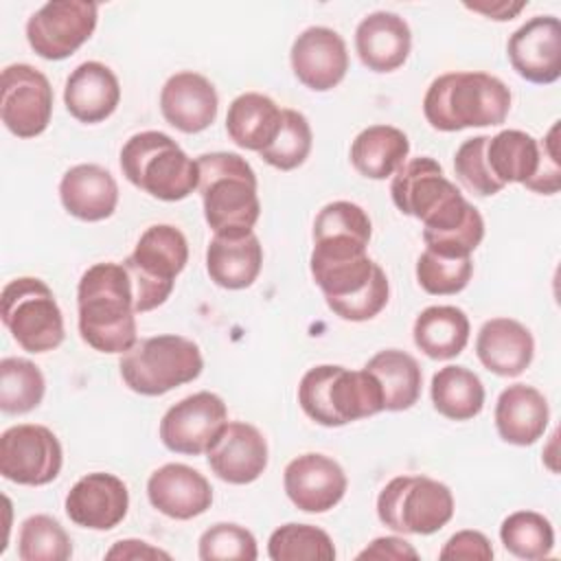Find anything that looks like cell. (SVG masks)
I'll return each mask as SVG.
<instances>
[{
  "mask_svg": "<svg viewBox=\"0 0 561 561\" xmlns=\"http://www.w3.org/2000/svg\"><path fill=\"white\" fill-rule=\"evenodd\" d=\"M390 195L403 215L423 224V241L432 252L471 256L484 239L480 210L465 199L430 156L403 162L392 175Z\"/></svg>",
  "mask_w": 561,
  "mask_h": 561,
  "instance_id": "6da1fadb",
  "label": "cell"
},
{
  "mask_svg": "<svg viewBox=\"0 0 561 561\" xmlns=\"http://www.w3.org/2000/svg\"><path fill=\"white\" fill-rule=\"evenodd\" d=\"M79 335L99 353H127L138 342L131 278L123 263H94L77 285Z\"/></svg>",
  "mask_w": 561,
  "mask_h": 561,
  "instance_id": "7a4b0ae2",
  "label": "cell"
},
{
  "mask_svg": "<svg viewBox=\"0 0 561 561\" xmlns=\"http://www.w3.org/2000/svg\"><path fill=\"white\" fill-rule=\"evenodd\" d=\"M511 110V90L489 72L456 70L436 77L425 96L423 114L438 131L502 125Z\"/></svg>",
  "mask_w": 561,
  "mask_h": 561,
  "instance_id": "3957f363",
  "label": "cell"
},
{
  "mask_svg": "<svg viewBox=\"0 0 561 561\" xmlns=\"http://www.w3.org/2000/svg\"><path fill=\"white\" fill-rule=\"evenodd\" d=\"M199 195L206 224L215 234L252 232L261 215L256 173L232 151H210L197 158Z\"/></svg>",
  "mask_w": 561,
  "mask_h": 561,
  "instance_id": "277c9868",
  "label": "cell"
},
{
  "mask_svg": "<svg viewBox=\"0 0 561 561\" xmlns=\"http://www.w3.org/2000/svg\"><path fill=\"white\" fill-rule=\"evenodd\" d=\"M298 403L311 421L324 427H342L381 412L383 394L379 381L366 368L351 370L337 364H320L302 375Z\"/></svg>",
  "mask_w": 561,
  "mask_h": 561,
  "instance_id": "5b68a950",
  "label": "cell"
},
{
  "mask_svg": "<svg viewBox=\"0 0 561 561\" xmlns=\"http://www.w3.org/2000/svg\"><path fill=\"white\" fill-rule=\"evenodd\" d=\"M123 175L140 191L162 202H180L199 184L197 160L164 131L134 134L121 149Z\"/></svg>",
  "mask_w": 561,
  "mask_h": 561,
  "instance_id": "8992f818",
  "label": "cell"
},
{
  "mask_svg": "<svg viewBox=\"0 0 561 561\" xmlns=\"http://www.w3.org/2000/svg\"><path fill=\"white\" fill-rule=\"evenodd\" d=\"M118 368L129 390L145 397H158L197 379L204 359L193 340L164 333L136 342L123 353Z\"/></svg>",
  "mask_w": 561,
  "mask_h": 561,
  "instance_id": "52a82bcc",
  "label": "cell"
},
{
  "mask_svg": "<svg viewBox=\"0 0 561 561\" xmlns=\"http://www.w3.org/2000/svg\"><path fill=\"white\" fill-rule=\"evenodd\" d=\"M186 261L188 243L175 226L156 224L140 234L134 252L123 261L131 278L136 313L151 311L167 302Z\"/></svg>",
  "mask_w": 561,
  "mask_h": 561,
  "instance_id": "ba28073f",
  "label": "cell"
},
{
  "mask_svg": "<svg viewBox=\"0 0 561 561\" xmlns=\"http://www.w3.org/2000/svg\"><path fill=\"white\" fill-rule=\"evenodd\" d=\"M2 322L28 353H48L64 337V313L53 289L35 276H20L2 287Z\"/></svg>",
  "mask_w": 561,
  "mask_h": 561,
  "instance_id": "9c48e42d",
  "label": "cell"
},
{
  "mask_svg": "<svg viewBox=\"0 0 561 561\" xmlns=\"http://www.w3.org/2000/svg\"><path fill=\"white\" fill-rule=\"evenodd\" d=\"M377 517L403 535H432L454 517V495L434 478L397 476L377 497Z\"/></svg>",
  "mask_w": 561,
  "mask_h": 561,
  "instance_id": "30bf717a",
  "label": "cell"
},
{
  "mask_svg": "<svg viewBox=\"0 0 561 561\" xmlns=\"http://www.w3.org/2000/svg\"><path fill=\"white\" fill-rule=\"evenodd\" d=\"M309 267L329 309L342 320L364 322L375 318L388 305V276L368 254Z\"/></svg>",
  "mask_w": 561,
  "mask_h": 561,
  "instance_id": "8fae6325",
  "label": "cell"
},
{
  "mask_svg": "<svg viewBox=\"0 0 561 561\" xmlns=\"http://www.w3.org/2000/svg\"><path fill=\"white\" fill-rule=\"evenodd\" d=\"M99 20V7L88 0H50L26 22V39L35 55L59 61L83 46Z\"/></svg>",
  "mask_w": 561,
  "mask_h": 561,
  "instance_id": "7c38bea8",
  "label": "cell"
},
{
  "mask_svg": "<svg viewBox=\"0 0 561 561\" xmlns=\"http://www.w3.org/2000/svg\"><path fill=\"white\" fill-rule=\"evenodd\" d=\"M64 465L59 438L46 425L22 423L2 432L0 436V473L2 478L42 486L53 482Z\"/></svg>",
  "mask_w": 561,
  "mask_h": 561,
  "instance_id": "4fadbf2b",
  "label": "cell"
},
{
  "mask_svg": "<svg viewBox=\"0 0 561 561\" xmlns=\"http://www.w3.org/2000/svg\"><path fill=\"white\" fill-rule=\"evenodd\" d=\"M0 116L13 136H39L53 116V88L48 77L31 64L7 66L0 79Z\"/></svg>",
  "mask_w": 561,
  "mask_h": 561,
  "instance_id": "5bb4252c",
  "label": "cell"
},
{
  "mask_svg": "<svg viewBox=\"0 0 561 561\" xmlns=\"http://www.w3.org/2000/svg\"><path fill=\"white\" fill-rule=\"evenodd\" d=\"M226 423L228 410L224 399L202 390L184 397L164 412L160 421V440L169 451L199 456L208 451Z\"/></svg>",
  "mask_w": 561,
  "mask_h": 561,
  "instance_id": "9a60e30c",
  "label": "cell"
},
{
  "mask_svg": "<svg viewBox=\"0 0 561 561\" xmlns=\"http://www.w3.org/2000/svg\"><path fill=\"white\" fill-rule=\"evenodd\" d=\"M370 234L373 224L362 206L346 199L331 202L316 215L309 265L342 263L368 254Z\"/></svg>",
  "mask_w": 561,
  "mask_h": 561,
  "instance_id": "2e32d148",
  "label": "cell"
},
{
  "mask_svg": "<svg viewBox=\"0 0 561 561\" xmlns=\"http://www.w3.org/2000/svg\"><path fill=\"white\" fill-rule=\"evenodd\" d=\"M513 70L530 83H554L561 77V22L554 15H535L506 44Z\"/></svg>",
  "mask_w": 561,
  "mask_h": 561,
  "instance_id": "e0dca14e",
  "label": "cell"
},
{
  "mask_svg": "<svg viewBox=\"0 0 561 561\" xmlns=\"http://www.w3.org/2000/svg\"><path fill=\"white\" fill-rule=\"evenodd\" d=\"M289 59L296 79L316 92L335 88L348 70L346 42L329 26L305 28L294 39Z\"/></svg>",
  "mask_w": 561,
  "mask_h": 561,
  "instance_id": "ac0fdd59",
  "label": "cell"
},
{
  "mask_svg": "<svg viewBox=\"0 0 561 561\" xmlns=\"http://www.w3.org/2000/svg\"><path fill=\"white\" fill-rule=\"evenodd\" d=\"M283 486L291 504L305 513H327L346 493L344 469L324 454H302L283 473Z\"/></svg>",
  "mask_w": 561,
  "mask_h": 561,
  "instance_id": "d6986e66",
  "label": "cell"
},
{
  "mask_svg": "<svg viewBox=\"0 0 561 561\" xmlns=\"http://www.w3.org/2000/svg\"><path fill=\"white\" fill-rule=\"evenodd\" d=\"M64 508L70 522L81 528L112 530L127 515L129 491L118 476L94 471L72 484Z\"/></svg>",
  "mask_w": 561,
  "mask_h": 561,
  "instance_id": "ffe728a7",
  "label": "cell"
},
{
  "mask_svg": "<svg viewBox=\"0 0 561 561\" xmlns=\"http://www.w3.org/2000/svg\"><path fill=\"white\" fill-rule=\"evenodd\" d=\"M213 473L228 484H250L267 467L263 434L243 421H228L206 451Z\"/></svg>",
  "mask_w": 561,
  "mask_h": 561,
  "instance_id": "44dd1931",
  "label": "cell"
},
{
  "mask_svg": "<svg viewBox=\"0 0 561 561\" xmlns=\"http://www.w3.org/2000/svg\"><path fill=\"white\" fill-rule=\"evenodd\" d=\"M147 497L153 508L171 519H193L210 508L213 486L197 469L167 462L149 476Z\"/></svg>",
  "mask_w": 561,
  "mask_h": 561,
  "instance_id": "7402d4cb",
  "label": "cell"
},
{
  "mask_svg": "<svg viewBox=\"0 0 561 561\" xmlns=\"http://www.w3.org/2000/svg\"><path fill=\"white\" fill-rule=\"evenodd\" d=\"M219 96L199 72L182 70L167 79L160 92V110L169 125L184 134L204 131L217 118Z\"/></svg>",
  "mask_w": 561,
  "mask_h": 561,
  "instance_id": "603a6c76",
  "label": "cell"
},
{
  "mask_svg": "<svg viewBox=\"0 0 561 561\" xmlns=\"http://www.w3.org/2000/svg\"><path fill=\"white\" fill-rule=\"evenodd\" d=\"M412 48L408 22L392 11H375L355 28V50L362 64L373 72H392L401 68Z\"/></svg>",
  "mask_w": 561,
  "mask_h": 561,
  "instance_id": "cb8c5ba5",
  "label": "cell"
},
{
  "mask_svg": "<svg viewBox=\"0 0 561 561\" xmlns=\"http://www.w3.org/2000/svg\"><path fill=\"white\" fill-rule=\"evenodd\" d=\"M476 355L486 370L500 377H517L533 362L535 340L522 322L491 318L478 331Z\"/></svg>",
  "mask_w": 561,
  "mask_h": 561,
  "instance_id": "d4e9b609",
  "label": "cell"
},
{
  "mask_svg": "<svg viewBox=\"0 0 561 561\" xmlns=\"http://www.w3.org/2000/svg\"><path fill=\"white\" fill-rule=\"evenodd\" d=\"M59 199L72 217L81 221H101L116 210L118 184L101 164H75L61 175Z\"/></svg>",
  "mask_w": 561,
  "mask_h": 561,
  "instance_id": "484cf974",
  "label": "cell"
},
{
  "mask_svg": "<svg viewBox=\"0 0 561 561\" xmlns=\"http://www.w3.org/2000/svg\"><path fill=\"white\" fill-rule=\"evenodd\" d=\"M121 101L116 75L101 61L79 64L66 79V110L81 123H101L114 114Z\"/></svg>",
  "mask_w": 561,
  "mask_h": 561,
  "instance_id": "4316f807",
  "label": "cell"
},
{
  "mask_svg": "<svg viewBox=\"0 0 561 561\" xmlns=\"http://www.w3.org/2000/svg\"><path fill=\"white\" fill-rule=\"evenodd\" d=\"M550 408L546 397L526 383L504 388L495 403V427L502 440L511 445H533L548 427Z\"/></svg>",
  "mask_w": 561,
  "mask_h": 561,
  "instance_id": "83f0119b",
  "label": "cell"
},
{
  "mask_svg": "<svg viewBox=\"0 0 561 561\" xmlns=\"http://www.w3.org/2000/svg\"><path fill=\"white\" fill-rule=\"evenodd\" d=\"M263 265V248L254 232L215 234L206 248V272L224 289L250 287Z\"/></svg>",
  "mask_w": 561,
  "mask_h": 561,
  "instance_id": "f1b7e54d",
  "label": "cell"
},
{
  "mask_svg": "<svg viewBox=\"0 0 561 561\" xmlns=\"http://www.w3.org/2000/svg\"><path fill=\"white\" fill-rule=\"evenodd\" d=\"M283 123V110L261 92H243L228 105L226 131L234 145L248 151L270 147Z\"/></svg>",
  "mask_w": 561,
  "mask_h": 561,
  "instance_id": "f546056e",
  "label": "cell"
},
{
  "mask_svg": "<svg viewBox=\"0 0 561 561\" xmlns=\"http://www.w3.org/2000/svg\"><path fill=\"white\" fill-rule=\"evenodd\" d=\"M410 153L408 136L392 125H370L351 145L355 171L368 180H386L397 173Z\"/></svg>",
  "mask_w": 561,
  "mask_h": 561,
  "instance_id": "4dcf8cb0",
  "label": "cell"
},
{
  "mask_svg": "<svg viewBox=\"0 0 561 561\" xmlns=\"http://www.w3.org/2000/svg\"><path fill=\"white\" fill-rule=\"evenodd\" d=\"M469 318L454 305H432L423 309L412 327L414 344L432 359H451L469 342Z\"/></svg>",
  "mask_w": 561,
  "mask_h": 561,
  "instance_id": "1f68e13d",
  "label": "cell"
},
{
  "mask_svg": "<svg viewBox=\"0 0 561 561\" xmlns=\"http://www.w3.org/2000/svg\"><path fill=\"white\" fill-rule=\"evenodd\" d=\"M364 368L379 381L383 410L401 412L419 401L423 375L419 362L410 353L386 348L375 353Z\"/></svg>",
  "mask_w": 561,
  "mask_h": 561,
  "instance_id": "d6a6232c",
  "label": "cell"
},
{
  "mask_svg": "<svg viewBox=\"0 0 561 561\" xmlns=\"http://www.w3.org/2000/svg\"><path fill=\"white\" fill-rule=\"evenodd\" d=\"M484 156L497 184H526L539 167V140L522 129H502L486 138Z\"/></svg>",
  "mask_w": 561,
  "mask_h": 561,
  "instance_id": "836d02e7",
  "label": "cell"
},
{
  "mask_svg": "<svg viewBox=\"0 0 561 561\" xmlns=\"http://www.w3.org/2000/svg\"><path fill=\"white\" fill-rule=\"evenodd\" d=\"M430 394L436 412L451 421H469L484 405V386L467 366L449 364L438 368L432 377Z\"/></svg>",
  "mask_w": 561,
  "mask_h": 561,
  "instance_id": "e575fe53",
  "label": "cell"
},
{
  "mask_svg": "<svg viewBox=\"0 0 561 561\" xmlns=\"http://www.w3.org/2000/svg\"><path fill=\"white\" fill-rule=\"evenodd\" d=\"M46 381L42 370L24 357H4L0 362V410L7 414H26L44 399Z\"/></svg>",
  "mask_w": 561,
  "mask_h": 561,
  "instance_id": "d590c367",
  "label": "cell"
},
{
  "mask_svg": "<svg viewBox=\"0 0 561 561\" xmlns=\"http://www.w3.org/2000/svg\"><path fill=\"white\" fill-rule=\"evenodd\" d=\"M504 548L526 561L546 559L554 548L552 524L535 511H515L500 526Z\"/></svg>",
  "mask_w": 561,
  "mask_h": 561,
  "instance_id": "8d00e7d4",
  "label": "cell"
},
{
  "mask_svg": "<svg viewBox=\"0 0 561 561\" xmlns=\"http://www.w3.org/2000/svg\"><path fill=\"white\" fill-rule=\"evenodd\" d=\"M267 554L272 561H333L331 537L311 524H285L270 535Z\"/></svg>",
  "mask_w": 561,
  "mask_h": 561,
  "instance_id": "74e56055",
  "label": "cell"
},
{
  "mask_svg": "<svg viewBox=\"0 0 561 561\" xmlns=\"http://www.w3.org/2000/svg\"><path fill=\"white\" fill-rule=\"evenodd\" d=\"M18 557L22 561H66L72 557V541L55 517L31 515L20 526Z\"/></svg>",
  "mask_w": 561,
  "mask_h": 561,
  "instance_id": "f35d334b",
  "label": "cell"
},
{
  "mask_svg": "<svg viewBox=\"0 0 561 561\" xmlns=\"http://www.w3.org/2000/svg\"><path fill=\"white\" fill-rule=\"evenodd\" d=\"M311 140L313 134L305 114L287 107L283 110V123L276 140L263 151H259V156L274 169L291 171L307 160L311 151Z\"/></svg>",
  "mask_w": 561,
  "mask_h": 561,
  "instance_id": "ab89813d",
  "label": "cell"
},
{
  "mask_svg": "<svg viewBox=\"0 0 561 561\" xmlns=\"http://www.w3.org/2000/svg\"><path fill=\"white\" fill-rule=\"evenodd\" d=\"M473 274L471 256H443L425 250L416 261V280L432 296L462 291Z\"/></svg>",
  "mask_w": 561,
  "mask_h": 561,
  "instance_id": "60d3db41",
  "label": "cell"
},
{
  "mask_svg": "<svg viewBox=\"0 0 561 561\" xmlns=\"http://www.w3.org/2000/svg\"><path fill=\"white\" fill-rule=\"evenodd\" d=\"M259 557L254 535L239 524H215L199 537V559L202 561H254Z\"/></svg>",
  "mask_w": 561,
  "mask_h": 561,
  "instance_id": "b9f144b4",
  "label": "cell"
},
{
  "mask_svg": "<svg viewBox=\"0 0 561 561\" xmlns=\"http://www.w3.org/2000/svg\"><path fill=\"white\" fill-rule=\"evenodd\" d=\"M489 136L467 138L454 153V171L458 182L478 197H489L500 193L504 186L497 184L489 171L484 147Z\"/></svg>",
  "mask_w": 561,
  "mask_h": 561,
  "instance_id": "7bdbcfd3",
  "label": "cell"
},
{
  "mask_svg": "<svg viewBox=\"0 0 561 561\" xmlns=\"http://www.w3.org/2000/svg\"><path fill=\"white\" fill-rule=\"evenodd\" d=\"M559 123L550 127L546 138L539 140V167L530 182L524 186L539 195H554L561 188V162H559Z\"/></svg>",
  "mask_w": 561,
  "mask_h": 561,
  "instance_id": "ee69618b",
  "label": "cell"
},
{
  "mask_svg": "<svg viewBox=\"0 0 561 561\" xmlns=\"http://www.w3.org/2000/svg\"><path fill=\"white\" fill-rule=\"evenodd\" d=\"M440 559H467V561H491L493 548L491 541L480 530H460L447 539Z\"/></svg>",
  "mask_w": 561,
  "mask_h": 561,
  "instance_id": "f6af8a7d",
  "label": "cell"
},
{
  "mask_svg": "<svg viewBox=\"0 0 561 561\" xmlns=\"http://www.w3.org/2000/svg\"><path fill=\"white\" fill-rule=\"evenodd\" d=\"M357 559H419V552L412 543H408L401 537H377L370 541L368 548H364Z\"/></svg>",
  "mask_w": 561,
  "mask_h": 561,
  "instance_id": "bcb514c9",
  "label": "cell"
},
{
  "mask_svg": "<svg viewBox=\"0 0 561 561\" xmlns=\"http://www.w3.org/2000/svg\"><path fill=\"white\" fill-rule=\"evenodd\" d=\"M105 559H171L169 552L160 550V548H153L151 543L147 541H140V539H121L116 541L107 552H105Z\"/></svg>",
  "mask_w": 561,
  "mask_h": 561,
  "instance_id": "7dc6e473",
  "label": "cell"
},
{
  "mask_svg": "<svg viewBox=\"0 0 561 561\" xmlns=\"http://www.w3.org/2000/svg\"><path fill=\"white\" fill-rule=\"evenodd\" d=\"M467 9H471V11H478V13H484L486 18H491V20H500V22H504V20H513L524 7H526V2H506V0H497V2H491V4H465Z\"/></svg>",
  "mask_w": 561,
  "mask_h": 561,
  "instance_id": "c3c4849f",
  "label": "cell"
}]
</instances>
